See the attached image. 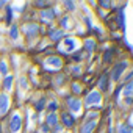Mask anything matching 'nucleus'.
<instances>
[{"label": "nucleus", "mask_w": 133, "mask_h": 133, "mask_svg": "<svg viewBox=\"0 0 133 133\" xmlns=\"http://www.w3.org/2000/svg\"><path fill=\"white\" fill-rule=\"evenodd\" d=\"M100 102H102V96H100L99 91H92V92H89V96L85 99L86 107H96V105H99Z\"/></svg>", "instance_id": "f03ea898"}, {"label": "nucleus", "mask_w": 133, "mask_h": 133, "mask_svg": "<svg viewBox=\"0 0 133 133\" xmlns=\"http://www.w3.org/2000/svg\"><path fill=\"white\" fill-rule=\"evenodd\" d=\"M21 125H22V117H21L19 113H14L13 117H11V122H10V128H11V131H13V133H19Z\"/></svg>", "instance_id": "20e7f679"}, {"label": "nucleus", "mask_w": 133, "mask_h": 133, "mask_svg": "<svg viewBox=\"0 0 133 133\" xmlns=\"http://www.w3.org/2000/svg\"><path fill=\"white\" fill-rule=\"evenodd\" d=\"M117 133H133V127L128 122H124V124L119 125V131Z\"/></svg>", "instance_id": "f8f14e48"}, {"label": "nucleus", "mask_w": 133, "mask_h": 133, "mask_svg": "<svg viewBox=\"0 0 133 133\" xmlns=\"http://www.w3.org/2000/svg\"><path fill=\"white\" fill-rule=\"evenodd\" d=\"M74 91H75V92H80V91H82V88H80L78 85H74Z\"/></svg>", "instance_id": "a878e982"}, {"label": "nucleus", "mask_w": 133, "mask_h": 133, "mask_svg": "<svg viewBox=\"0 0 133 133\" xmlns=\"http://www.w3.org/2000/svg\"><path fill=\"white\" fill-rule=\"evenodd\" d=\"M47 124H49V125H52V127H55V125L58 124V117H56V114H55V113H50V114L47 116Z\"/></svg>", "instance_id": "2eb2a0df"}, {"label": "nucleus", "mask_w": 133, "mask_h": 133, "mask_svg": "<svg viewBox=\"0 0 133 133\" xmlns=\"http://www.w3.org/2000/svg\"><path fill=\"white\" fill-rule=\"evenodd\" d=\"M0 72H2L3 75H6V72H8V64H6V61H0Z\"/></svg>", "instance_id": "a211bd4d"}, {"label": "nucleus", "mask_w": 133, "mask_h": 133, "mask_svg": "<svg viewBox=\"0 0 133 133\" xmlns=\"http://www.w3.org/2000/svg\"><path fill=\"white\" fill-rule=\"evenodd\" d=\"M122 94H124V97H131V96H133V80H131V82H128V83L124 86Z\"/></svg>", "instance_id": "9d476101"}, {"label": "nucleus", "mask_w": 133, "mask_h": 133, "mask_svg": "<svg viewBox=\"0 0 133 133\" xmlns=\"http://www.w3.org/2000/svg\"><path fill=\"white\" fill-rule=\"evenodd\" d=\"M100 6H103V8L110 10V6H113V3H111V2H100Z\"/></svg>", "instance_id": "4be33fe9"}, {"label": "nucleus", "mask_w": 133, "mask_h": 133, "mask_svg": "<svg viewBox=\"0 0 133 133\" xmlns=\"http://www.w3.org/2000/svg\"><path fill=\"white\" fill-rule=\"evenodd\" d=\"M24 31H25L27 35H35V33L38 31V25H36V24H28V25L24 27Z\"/></svg>", "instance_id": "ddd939ff"}, {"label": "nucleus", "mask_w": 133, "mask_h": 133, "mask_svg": "<svg viewBox=\"0 0 133 133\" xmlns=\"http://www.w3.org/2000/svg\"><path fill=\"white\" fill-rule=\"evenodd\" d=\"M56 108H58V105H56V102H50V103H49V110H50L52 113H53V111H55Z\"/></svg>", "instance_id": "412c9836"}, {"label": "nucleus", "mask_w": 133, "mask_h": 133, "mask_svg": "<svg viewBox=\"0 0 133 133\" xmlns=\"http://www.w3.org/2000/svg\"><path fill=\"white\" fill-rule=\"evenodd\" d=\"M108 88V75L107 74H102L100 80H99V89L100 91H105Z\"/></svg>", "instance_id": "9b49d317"}, {"label": "nucleus", "mask_w": 133, "mask_h": 133, "mask_svg": "<svg viewBox=\"0 0 133 133\" xmlns=\"http://www.w3.org/2000/svg\"><path fill=\"white\" fill-rule=\"evenodd\" d=\"M64 5L68 6V10H75V8H74V6H75L74 2H64Z\"/></svg>", "instance_id": "5701e85b"}, {"label": "nucleus", "mask_w": 133, "mask_h": 133, "mask_svg": "<svg viewBox=\"0 0 133 133\" xmlns=\"http://www.w3.org/2000/svg\"><path fill=\"white\" fill-rule=\"evenodd\" d=\"M127 66H128V63L127 61H121V63H117L114 68H113V74H111V80L113 82H117L121 77H122V74L125 72V69H127Z\"/></svg>", "instance_id": "f257e3e1"}, {"label": "nucleus", "mask_w": 133, "mask_h": 133, "mask_svg": "<svg viewBox=\"0 0 133 133\" xmlns=\"http://www.w3.org/2000/svg\"><path fill=\"white\" fill-rule=\"evenodd\" d=\"M131 77H133V69H131V71H130V72H128V74H127V75H125V82H127V83H128V80H130V78H131Z\"/></svg>", "instance_id": "393cba45"}, {"label": "nucleus", "mask_w": 133, "mask_h": 133, "mask_svg": "<svg viewBox=\"0 0 133 133\" xmlns=\"http://www.w3.org/2000/svg\"><path fill=\"white\" fill-rule=\"evenodd\" d=\"M42 107H44V99H41V100L38 102V105H36V108H38V110L41 111V110H42Z\"/></svg>", "instance_id": "b1692460"}, {"label": "nucleus", "mask_w": 133, "mask_h": 133, "mask_svg": "<svg viewBox=\"0 0 133 133\" xmlns=\"http://www.w3.org/2000/svg\"><path fill=\"white\" fill-rule=\"evenodd\" d=\"M0 133H2V130H0Z\"/></svg>", "instance_id": "c756f323"}, {"label": "nucleus", "mask_w": 133, "mask_h": 133, "mask_svg": "<svg viewBox=\"0 0 133 133\" xmlns=\"http://www.w3.org/2000/svg\"><path fill=\"white\" fill-rule=\"evenodd\" d=\"M85 47H86L88 52H92V50H94V41H92V39H88V41L85 42Z\"/></svg>", "instance_id": "6ab92c4d"}, {"label": "nucleus", "mask_w": 133, "mask_h": 133, "mask_svg": "<svg viewBox=\"0 0 133 133\" xmlns=\"http://www.w3.org/2000/svg\"><path fill=\"white\" fill-rule=\"evenodd\" d=\"M36 5H39V6H45L47 3H45V2H36Z\"/></svg>", "instance_id": "bb28decb"}, {"label": "nucleus", "mask_w": 133, "mask_h": 133, "mask_svg": "<svg viewBox=\"0 0 133 133\" xmlns=\"http://www.w3.org/2000/svg\"><path fill=\"white\" fill-rule=\"evenodd\" d=\"M61 119H63V124L66 125V127H72L74 125V116L72 114H69V113H63L61 114Z\"/></svg>", "instance_id": "1a4fd4ad"}, {"label": "nucleus", "mask_w": 133, "mask_h": 133, "mask_svg": "<svg viewBox=\"0 0 133 133\" xmlns=\"http://www.w3.org/2000/svg\"><path fill=\"white\" fill-rule=\"evenodd\" d=\"M96 127H97V121H96V119H89V121H86V122L82 125L80 133H92Z\"/></svg>", "instance_id": "39448f33"}, {"label": "nucleus", "mask_w": 133, "mask_h": 133, "mask_svg": "<svg viewBox=\"0 0 133 133\" xmlns=\"http://www.w3.org/2000/svg\"><path fill=\"white\" fill-rule=\"evenodd\" d=\"M131 121H133V116H131Z\"/></svg>", "instance_id": "c85d7f7f"}, {"label": "nucleus", "mask_w": 133, "mask_h": 133, "mask_svg": "<svg viewBox=\"0 0 133 133\" xmlns=\"http://www.w3.org/2000/svg\"><path fill=\"white\" fill-rule=\"evenodd\" d=\"M11 83H13V77L8 75V77L5 78V82H3V88H5L6 91H10V89H11Z\"/></svg>", "instance_id": "f3484780"}, {"label": "nucleus", "mask_w": 133, "mask_h": 133, "mask_svg": "<svg viewBox=\"0 0 133 133\" xmlns=\"http://www.w3.org/2000/svg\"><path fill=\"white\" fill-rule=\"evenodd\" d=\"M69 108H71L72 113L78 114V113L82 111V100H80V99H75V97L69 99Z\"/></svg>", "instance_id": "423d86ee"}, {"label": "nucleus", "mask_w": 133, "mask_h": 133, "mask_svg": "<svg viewBox=\"0 0 133 133\" xmlns=\"http://www.w3.org/2000/svg\"><path fill=\"white\" fill-rule=\"evenodd\" d=\"M45 68H53V69H59L61 68V59L56 58V56H50L45 59Z\"/></svg>", "instance_id": "0eeeda50"}, {"label": "nucleus", "mask_w": 133, "mask_h": 133, "mask_svg": "<svg viewBox=\"0 0 133 133\" xmlns=\"http://www.w3.org/2000/svg\"><path fill=\"white\" fill-rule=\"evenodd\" d=\"M10 107V99L6 94H0V114H5Z\"/></svg>", "instance_id": "6e6552de"}, {"label": "nucleus", "mask_w": 133, "mask_h": 133, "mask_svg": "<svg viewBox=\"0 0 133 133\" xmlns=\"http://www.w3.org/2000/svg\"><path fill=\"white\" fill-rule=\"evenodd\" d=\"M11 38L13 39H17V27H11Z\"/></svg>", "instance_id": "aec40b11"}, {"label": "nucleus", "mask_w": 133, "mask_h": 133, "mask_svg": "<svg viewBox=\"0 0 133 133\" xmlns=\"http://www.w3.org/2000/svg\"><path fill=\"white\" fill-rule=\"evenodd\" d=\"M50 38H52L53 41H58L59 38H63V31H61V30H55V31L50 33Z\"/></svg>", "instance_id": "dca6fc26"}, {"label": "nucleus", "mask_w": 133, "mask_h": 133, "mask_svg": "<svg viewBox=\"0 0 133 133\" xmlns=\"http://www.w3.org/2000/svg\"><path fill=\"white\" fill-rule=\"evenodd\" d=\"M41 16H42V19H44L45 22H50V21L53 19V11H52V10H45V11L41 13Z\"/></svg>", "instance_id": "4468645a"}, {"label": "nucleus", "mask_w": 133, "mask_h": 133, "mask_svg": "<svg viewBox=\"0 0 133 133\" xmlns=\"http://www.w3.org/2000/svg\"><path fill=\"white\" fill-rule=\"evenodd\" d=\"M77 47H78V42H77V39H74V38H68V39H64L61 50H63V52H68V53H71V52L77 50Z\"/></svg>", "instance_id": "7ed1b4c3"}, {"label": "nucleus", "mask_w": 133, "mask_h": 133, "mask_svg": "<svg viewBox=\"0 0 133 133\" xmlns=\"http://www.w3.org/2000/svg\"><path fill=\"white\" fill-rule=\"evenodd\" d=\"M5 5V2H0V6H3Z\"/></svg>", "instance_id": "cd10ccee"}]
</instances>
